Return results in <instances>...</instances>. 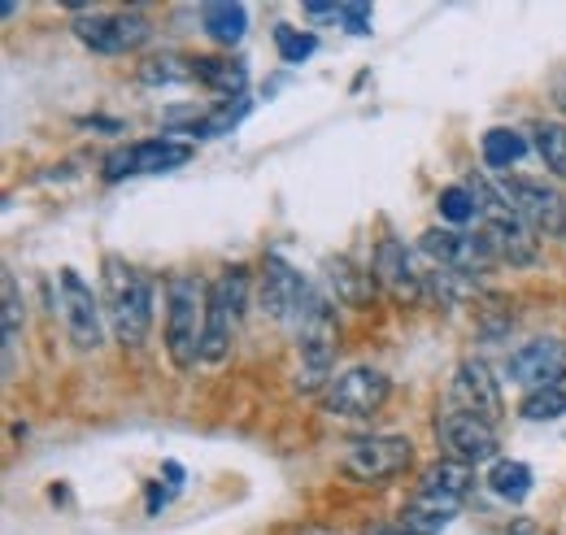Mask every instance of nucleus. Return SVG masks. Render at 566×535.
Segmentation results:
<instances>
[{"mask_svg":"<svg viewBox=\"0 0 566 535\" xmlns=\"http://www.w3.org/2000/svg\"><path fill=\"white\" fill-rule=\"evenodd\" d=\"M101 301H105V323L114 339L127 348H140L153 332V279L127 258H105Z\"/></svg>","mask_w":566,"mask_h":535,"instance_id":"nucleus-1","label":"nucleus"},{"mask_svg":"<svg viewBox=\"0 0 566 535\" xmlns=\"http://www.w3.org/2000/svg\"><path fill=\"white\" fill-rule=\"evenodd\" d=\"M336 353H340V327L332 314V301L318 292L314 305L305 310V318L296 323V375L292 388L314 397L327 392V384L336 379Z\"/></svg>","mask_w":566,"mask_h":535,"instance_id":"nucleus-2","label":"nucleus"},{"mask_svg":"<svg viewBox=\"0 0 566 535\" xmlns=\"http://www.w3.org/2000/svg\"><path fill=\"white\" fill-rule=\"evenodd\" d=\"M206 310H210V287L197 274L166 279V353L179 370H192L201 361Z\"/></svg>","mask_w":566,"mask_h":535,"instance_id":"nucleus-3","label":"nucleus"},{"mask_svg":"<svg viewBox=\"0 0 566 535\" xmlns=\"http://www.w3.org/2000/svg\"><path fill=\"white\" fill-rule=\"evenodd\" d=\"M249 305V266H227L210 283V310H206V344L201 361H222L231 353L235 327Z\"/></svg>","mask_w":566,"mask_h":535,"instance_id":"nucleus-4","label":"nucleus"},{"mask_svg":"<svg viewBox=\"0 0 566 535\" xmlns=\"http://www.w3.org/2000/svg\"><path fill=\"white\" fill-rule=\"evenodd\" d=\"M410 462H415V440L410 436H357L340 453V470L354 483H366V487L406 474Z\"/></svg>","mask_w":566,"mask_h":535,"instance_id":"nucleus-5","label":"nucleus"},{"mask_svg":"<svg viewBox=\"0 0 566 535\" xmlns=\"http://www.w3.org/2000/svg\"><path fill=\"white\" fill-rule=\"evenodd\" d=\"M496 192H501V201L510 204V213L532 235H566V197L558 188H545L536 179L505 175V179H496Z\"/></svg>","mask_w":566,"mask_h":535,"instance_id":"nucleus-6","label":"nucleus"},{"mask_svg":"<svg viewBox=\"0 0 566 535\" xmlns=\"http://www.w3.org/2000/svg\"><path fill=\"white\" fill-rule=\"evenodd\" d=\"M74 35H78V44H87L92 53L118 57V53H136L144 40L153 35V27H148V18H144L140 9H114V13H105V9H83V13L74 18Z\"/></svg>","mask_w":566,"mask_h":535,"instance_id":"nucleus-7","label":"nucleus"},{"mask_svg":"<svg viewBox=\"0 0 566 535\" xmlns=\"http://www.w3.org/2000/svg\"><path fill=\"white\" fill-rule=\"evenodd\" d=\"M392 397V379L375 366H349L345 375H336L323 392V409L332 418H349V422H361L370 413H379L384 401Z\"/></svg>","mask_w":566,"mask_h":535,"instance_id":"nucleus-8","label":"nucleus"},{"mask_svg":"<svg viewBox=\"0 0 566 535\" xmlns=\"http://www.w3.org/2000/svg\"><path fill=\"white\" fill-rule=\"evenodd\" d=\"M258 296H262V310L275 323H292L296 327L305 318V310L314 305L318 287L305 274H296V270L287 266L280 253H266L262 258V274H258Z\"/></svg>","mask_w":566,"mask_h":535,"instance_id":"nucleus-9","label":"nucleus"},{"mask_svg":"<svg viewBox=\"0 0 566 535\" xmlns=\"http://www.w3.org/2000/svg\"><path fill=\"white\" fill-rule=\"evenodd\" d=\"M57 292H62V323L71 344L78 353H96L105 344V301L71 266L57 274Z\"/></svg>","mask_w":566,"mask_h":535,"instance_id":"nucleus-10","label":"nucleus"},{"mask_svg":"<svg viewBox=\"0 0 566 535\" xmlns=\"http://www.w3.org/2000/svg\"><path fill=\"white\" fill-rule=\"evenodd\" d=\"M192 161V144L184 139H136V144H123L105 157V179L109 183H123V179H140V175H166V170H179Z\"/></svg>","mask_w":566,"mask_h":535,"instance_id":"nucleus-11","label":"nucleus"},{"mask_svg":"<svg viewBox=\"0 0 566 535\" xmlns=\"http://www.w3.org/2000/svg\"><path fill=\"white\" fill-rule=\"evenodd\" d=\"M436 440L444 449L449 462H462V466H484V462H496V427L475 418V413H462V409H449L436 418Z\"/></svg>","mask_w":566,"mask_h":535,"instance_id":"nucleus-12","label":"nucleus"},{"mask_svg":"<svg viewBox=\"0 0 566 535\" xmlns=\"http://www.w3.org/2000/svg\"><path fill=\"white\" fill-rule=\"evenodd\" d=\"M419 253H423L431 266L440 270H458V274H484V270L496 262V253L489 249V240L475 231V235H467V231H458V227H436V231H423V240H419Z\"/></svg>","mask_w":566,"mask_h":535,"instance_id":"nucleus-13","label":"nucleus"},{"mask_svg":"<svg viewBox=\"0 0 566 535\" xmlns=\"http://www.w3.org/2000/svg\"><path fill=\"white\" fill-rule=\"evenodd\" d=\"M501 370H505L510 384L536 392V388H545L554 375L566 370V339H558V335L527 339V344H518L514 353H505V366H501Z\"/></svg>","mask_w":566,"mask_h":535,"instance_id":"nucleus-14","label":"nucleus"},{"mask_svg":"<svg viewBox=\"0 0 566 535\" xmlns=\"http://www.w3.org/2000/svg\"><path fill=\"white\" fill-rule=\"evenodd\" d=\"M449 397H453V409L475 413V418H484V422H493V427L501 422V413H505V405H501V384L493 379L489 361H480V357L458 361L453 384H449Z\"/></svg>","mask_w":566,"mask_h":535,"instance_id":"nucleus-15","label":"nucleus"},{"mask_svg":"<svg viewBox=\"0 0 566 535\" xmlns=\"http://www.w3.org/2000/svg\"><path fill=\"white\" fill-rule=\"evenodd\" d=\"M370 274H375V283L388 287L397 301H419L427 292V270H419L415 253H410L401 240H379Z\"/></svg>","mask_w":566,"mask_h":535,"instance_id":"nucleus-16","label":"nucleus"},{"mask_svg":"<svg viewBox=\"0 0 566 535\" xmlns=\"http://www.w3.org/2000/svg\"><path fill=\"white\" fill-rule=\"evenodd\" d=\"M327 287H332V296H336L340 305H349V310H366L379 283H375V274H370V270H357L349 258H332V262H327Z\"/></svg>","mask_w":566,"mask_h":535,"instance_id":"nucleus-17","label":"nucleus"},{"mask_svg":"<svg viewBox=\"0 0 566 535\" xmlns=\"http://www.w3.org/2000/svg\"><path fill=\"white\" fill-rule=\"evenodd\" d=\"M192 78L206 83L218 96H227V101H240L244 87H249L244 62H231V57H192Z\"/></svg>","mask_w":566,"mask_h":535,"instance_id":"nucleus-18","label":"nucleus"},{"mask_svg":"<svg viewBox=\"0 0 566 535\" xmlns=\"http://www.w3.org/2000/svg\"><path fill=\"white\" fill-rule=\"evenodd\" d=\"M201 27H206V35H210L213 44L231 49L249 31V9L244 4H231V0H213V4L201 9Z\"/></svg>","mask_w":566,"mask_h":535,"instance_id":"nucleus-19","label":"nucleus"},{"mask_svg":"<svg viewBox=\"0 0 566 535\" xmlns=\"http://www.w3.org/2000/svg\"><path fill=\"white\" fill-rule=\"evenodd\" d=\"M489 487L505 505H523L532 496V466L514 462V458H496L493 470H489Z\"/></svg>","mask_w":566,"mask_h":535,"instance_id":"nucleus-20","label":"nucleus"},{"mask_svg":"<svg viewBox=\"0 0 566 535\" xmlns=\"http://www.w3.org/2000/svg\"><path fill=\"white\" fill-rule=\"evenodd\" d=\"M419 487H427V492H444V496H458V501H467V496H471V487H475V470L462 466V462H449V458H440V462H431V466L419 474Z\"/></svg>","mask_w":566,"mask_h":535,"instance_id":"nucleus-21","label":"nucleus"},{"mask_svg":"<svg viewBox=\"0 0 566 535\" xmlns=\"http://www.w3.org/2000/svg\"><path fill=\"white\" fill-rule=\"evenodd\" d=\"M518 413H523L527 422H554V418H563L566 413V370L563 375H554L545 388L527 392L523 405H518Z\"/></svg>","mask_w":566,"mask_h":535,"instance_id":"nucleus-22","label":"nucleus"},{"mask_svg":"<svg viewBox=\"0 0 566 535\" xmlns=\"http://www.w3.org/2000/svg\"><path fill=\"white\" fill-rule=\"evenodd\" d=\"M436 209H440V218H444L449 227H467V222L480 218V204H475L471 183H453V188H444V192L436 197Z\"/></svg>","mask_w":566,"mask_h":535,"instance_id":"nucleus-23","label":"nucleus"},{"mask_svg":"<svg viewBox=\"0 0 566 535\" xmlns=\"http://www.w3.org/2000/svg\"><path fill=\"white\" fill-rule=\"evenodd\" d=\"M523 153H527V139L518 132H510V127H493V132L484 135V161H489L493 170L514 166Z\"/></svg>","mask_w":566,"mask_h":535,"instance_id":"nucleus-24","label":"nucleus"},{"mask_svg":"<svg viewBox=\"0 0 566 535\" xmlns=\"http://www.w3.org/2000/svg\"><path fill=\"white\" fill-rule=\"evenodd\" d=\"M244 114H249V101H244V96H240L235 105H231V101H222L213 114H206V118H192V123H188V135H197V139L227 135L231 127H235V123H240V118H244Z\"/></svg>","mask_w":566,"mask_h":535,"instance_id":"nucleus-25","label":"nucleus"},{"mask_svg":"<svg viewBox=\"0 0 566 535\" xmlns=\"http://www.w3.org/2000/svg\"><path fill=\"white\" fill-rule=\"evenodd\" d=\"M536 153L545 157V166L566 179V123H541L536 127Z\"/></svg>","mask_w":566,"mask_h":535,"instance_id":"nucleus-26","label":"nucleus"},{"mask_svg":"<svg viewBox=\"0 0 566 535\" xmlns=\"http://www.w3.org/2000/svg\"><path fill=\"white\" fill-rule=\"evenodd\" d=\"M140 78L153 83V87H157V83H161V87H166V83H188V78H192V62H184V57H175V53H161V57H148V62H144Z\"/></svg>","mask_w":566,"mask_h":535,"instance_id":"nucleus-27","label":"nucleus"},{"mask_svg":"<svg viewBox=\"0 0 566 535\" xmlns=\"http://www.w3.org/2000/svg\"><path fill=\"white\" fill-rule=\"evenodd\" d=\"M275 49H280V57L287 62V66H301V62L318 49V40H314L310 31H296V27L280 22V27H275Z\"/></svg>","mask_w":566,"mask_h":535,"instance_id":"nucleus-28","label":"nucleus"},{"mask_svg":"<svg viewBox=\"0 0 566 535\" xmlns=\"http://www.w3.org/2000/svg\"><path fill=\"white\" fill-rule=\"evenodd\" d=\"M22 332V292H18V279L4 274V353H13Z\"/></svg>","mask_w":566,"mask_h":535,"instance_id":"nucleus-29","label":"nucleus"},{"mask_svg":"<svg viewBox=\"0 0 566 535\" xmlns=\"http://www.w3.org/2000/svg\"><path fill=\"white\" fill-rule=\"evenodd\" d=\"M370 4H340V22L354 31V35H370Z\"/></svg>","mask_w":566,"mask_h":535,"instance_id":"nucleus-30","label":"nucleus"},{"mask_svg":"<svg viewBox=\"0 0 566 535\" xmlns=\"http://www.w3.org/2000/svg\"><path fill=\"white\" fill-rule=\"evenodd\" d=\"M375 535H436L427 532V527H415V523H406V518H397V523H388V527H379Z\"/></svg>","mask_w":566,"mask_h":535,"instance_id":"nucleus-31","label":"nucleus"},{"mask_svg":"<svg viewBox=\"0 0 566 535\" xmlns=\"http://www.w3.org/2000/svg\"><path fill=\"white\" fill-rule=\"evenodd\" d=\"M554 101L566 109V74H558V83H554Z\"/></svg>","mask_w":566,"mask_h":535,"instance_id":"nucleus-32","label":"nucleus"}]
</instances>
